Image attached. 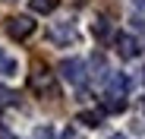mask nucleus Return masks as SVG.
Wrapping results in <instances>:
<instances>
[{
  "label": "nucleus",
  "instance_id": "ddd939ff",
  "mask_svg": "<svg viewBox=\"0 0 145 139\" xmlns=\"http://www.w3.org/2000/svg\"><path fill=\"white\" fill-rule=\"evenodd\" d=\"M110 139H126V136H120V133H114V136H110Z\"/></svg>",
  "mask_w": 145,
  "mask_h": 139
},
{
  "label": "nucleus",
  "instance_id": "423d86ee",
  "mask_svg": "<svg viewBox=\"0 0 145 139\" xmlns=\"http://www.w3.org/2000/svg\"><path fill=\"white\" fill-rule=\"evenodd\" d=\"M76 123H82V127H88V130H98V127H101V114H98V111H79V114H76Z\"/></svg>",
  "mask_w": 145,
  "mask_h": 139
},
{
  "label": "nucleus",
  "instance_id": "1a4fd4ad",
  "mask_svg": "<svg viewBox=\"0 0 145 139\" xmlns=\"http://www.w3.org/2000/svg\"><path fill=\"white\" fill-rule=\"evenodd\" d=\"M16 73V60L3 54V48H0V76H13Z\"/></svg>",
  "mask_w": 145,
  "mask_h": 139
},
{
  "label": "nucleus",
  "instance_id": "f8f14e48",
  "mask_svg": "<svg viewBox=\"0 0 145 139\" xmlns=\"http://www.w3.org/2000/svg\"><path fill=\"white\" fill-rule=\"evenodd\" d=\"M0 139H13V136H10V133H7L3 127H0Z\"/></svg>",
  "mask_w": 145,
  "mask_h": 139
},
{
  "label": "nucleus",
  "instance_id": "20e7f679",
  "mask_svg": "<svg viewBox=\"0 0 145 139\" xmlns=\"http://www.w3.org/2000/svg\"><path fill=\"white\" fill-rule=\"evenodd\" d=\"M117 51H120L123 60H133V57H139V41L133 35H126V32H120L117 35Z\"/></svg>",
  "mask_w": 145,
  "mask_h": 139
},
{
  "label": "nucleus",
  "instance_id": "f03ea898",
  "mask_svg": "<svg viewBox=\"0 0 145 139\" xmlns=\"http://www.w3.org/2000/svg\"><path fill=\"white\" fill-rule=\"evenodd\" d=\"M60 76H63L69 85H82V82H85V63H82L79 57L63 60V63H60Z\"/></svg>",
  "mask_w": 145,
  "mask_h": 139
},
{
  "label": "nucleus",
  "instance_id": "6e6552de",
  "mask_svg": "<svg viewBox=\"0 0 145 139\" xmlns=\"http://www.w3.org/2000/svg\"><path fill=\"white\" fill-rule=\"evenodd\" d=\"M29 3H32L35 13H54L60 7V0H29Z\"/></svg>",
  "mask_w": 145,
  "mask_h": 139
},
{
  "label": "nucleus",
  "instance_id": "f3484780",
  "mask_svg": "<svg viewBox=\"0 0 145 139\" xmlns=\"http://www.w3.org/2000/svg\"><path fill=\"white\" fill-rule=\"evenodd\" d=\"M0 108H3V104H0Z\"/></svg>",
  "mask_w": 145,
  "mask_h": 139
},
{
  "label": "nucleus",
  "instance_id": "2eb2a0df",
  "mask_svg": "<svg viewBox=\"0 0 145 139\" xmlns=\"http://www.w3.org/2000/svg\"><path fill=\"white\" fill-rule=\"evenodd\" d=\"M142 82H145V70H142Z\"/></svg>",
  "mask_w": 145,
  "mask_h": 139
},
{
  "label": "nucleus",
  "instance_id": "0eeeda50",
  "mask_svg": "<svg viewBox=\"0 0 145 139\" xmlns=\"http://www.w3.org/2000/svg\"><path fill=\"white\" fill-rule=\"evenodd\" d=\"M101 108H104L107 114H120V111H126V98H114V95H104Z\"/></svg>",
  "mask_w": 145,
  "mask_h": 139
},
{
  "label": "nucleus",
  "instance_id": "9b49d317",
  "mask_svg": "<svg viewBox=\"0 0 145 139\" xmlns=\"http://www.w3.org/2000/svg\"><path fill=\"white\" fill-rule=\"evenodd\" d=\"M35 139H54V130L51 127H38L35 130Z\"/></svg>",
  "mask_w": 145,
  "mask_h": 139
},
{
  "label": "nucleus",
  "instance_id": "dca6fc26",
  "mask_svg": "<svg viewBox=\"0 0 145 139\" xmlns=\"http://www.w3.org/2000/svg\"><path fill=\"white\" fill-rule=\"evenodd\" d=\"M142 111H145V98H142Z\"/></svg>",
  "mask_w": 145,
  "mask_h": 139
},
{
  "label": "nucleus",
  "instance_id": "f257e3e1",
  "mask_svg": "<svg viewBox=\"0 0 145 139\" xmlns=\"http://www.w3.org/2000/svg\"><path fill=\"white\" fill-rule=\"evenodd\" d=\"M32 89L38 92V95H47V98H60V89L54 82V73L47 66H35V73H32Z\"/></svg>",
  "mask_w": 145,
  "mask_h": 139
},
{
  "label": "nucleus",
  "instance_id": "9d476101",
  "mask_svg": "<svg viewBox=\"0 0 145 139\" xmlns=\"http://www.w3.org/2000/svg\"><path fill=\"white\" fill-rule=\"evenodd\" d=\"M91 32L98 35V38H104V35H107V22H104V19H98V22H91Z\"/></svg>",
  "mask_w": 145,
  "mask_h": 139
},
{
  "label": "nucleus",
  "instance_id": "4468645a",
  "mask_svg": "<svg viewBox=\"0 0 145 139\" xmlns=\"http://www.w3.org/2000/svg\"><path fill=\"white\" fill-rule=\"evenodd\" d=\"M136 3H139V7H145V0H136Z\"/></svg>",
  "mask_w": 145,
  "mask_h": 139
},
{
  "label": "nucleus",
  "instance_id": "39448f33",
  "mask_svg": "<svg viewBox=\"0 0 145 139\" xmlns=\"http://www.w3.org/2000/svg\"><path fill=\"white\" fill-rule=\"evenodd\" d=\"M126 89H129V79H126L123 73H114V76H110V82H107V95L123 98V95H126Z\"/></svg>",
  "mask_w": 145,
  "mask_h": 139
},
{
  "label": "nucleus",
  "instance_id": "7ed1b4c3",
  "mask_svg": "<svg viewBox=\"0 0 145 139\" xmlns=\"http://www.w3.org/2000/svg\"><path fill=\"white\" fill-rule=\"evenodd\" d=\"M7 32H10V38L22 41V38H29L35 32V22H32V16H10L7 19Z\"/></svg>",
  "mask_w": 145,
  "mask_h": 139
}]
</instances>
